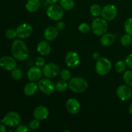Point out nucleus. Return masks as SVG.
Listing matches in <instances>:
<instances>
[{
	"instance_id": "obj_1",
	"label": "nucleus",
	"mask_w": 132,
	"mask_h": 132,
	"mask_svg": "<svg viewBox=\"0 0 132 132\" xmlns=\"http://www.w3.org/2000/svg\"><path fill=\"white\" fill-rule=\"evenodd\" d=\"M11 53L16 60L24 61L29 57L30 52L25 43L22 40L16 39L13 41L11 46Z\"/></svg>"
},
{
	"instance_id": "obj_2",
	"label": "nucleus",
	"mask_w": 132,
	"mask_h": 132,
	"mask_svg": "<svg viewBox=\"0 0 132 132\" xmlns=\"http://www.w3.org/2000/svg\"><path fill=\"white\" fill-rule=\"evenodd\" d=\"M88 84L87 81L82 77H75L70 79L68 82V87L73 92L79 93L84 92L88 88Z\"/></svg>"
},
{
	"instance_id": "obj_3",
	"label": "nucleus",
	"mask_w": 132,
	"mask_h": 132,
	"mask_svg": "<svg viewBox=\"0 0 132 132\" xmlns=\"http://www.w3.org/2000/svg\"><path fill=\"white\" fill-rule=\"evenodd\" d=\"M108 25L107 21L103 18H95L92 23L91 29L92 32L96 36H103L106 33Z\"/></svg>"
},
{
	"instance_id": "obj_4",
	"label": "nucleus",
	"mask_w": 132,
	"mask_h": 132,
	"mask_svg": "<svg viewBox=\"0 0 132 132\" xmlns=\"http://www.w3.org/2000/svg\"><path fill=\"white\" fill-rule=\"evenodd\" d=\"M21 118L18 112L11 111L6 113L1 119V122L9 127H15L20 124Z\"/></svg>"
},
{
	"instance_id": "obj_5",
	"label": "nucleus",
	"mask_w": 132,
	"mask_h": 132,
	"mask_svg": "<svg viewBox=\"0 0 132 132\" xmlns=\"http://www.w3.org/2000/svg\"><path fill=\"white\" fill-rule=\"evenodd\" d=\"M112 70V63L106 57H101L97 60L95 71L100 76L108 74Z\"/></svg>"
},
{
	"instance_id": "obj_6",
	"label": "nucleus",
	"mask_w": 132,
	"mask_h": 132,
	"mask_svg": "<svg viewBox=\"0 0 132 132\" xmlns=\"http://www.w3.org/2000/svg\"><path fill=\"white\" fill-rule=\"evenodd\" d=\"M46 14L52 20L59 21L63 18L64 15V11L61 6L52 4L48 7L46 10Z\"/></svg>"
},
{
	"instance_id": "obj_7",
	"label": "nucleus",
	"mask_w": 132,
	"mask_h": 132,
	"mask_svg": "<svg viewBox=\"0 0 132 132\" xmlns=\"http://www.w3.org/2000/svg\"><path fill=\"white\" fill-rule=\"evenodd\" d=\"M37 85L39 89L46 95H51L55 90V85L49 78H45L39 80Z\"/></svg>"
},
{
	"instance_id": "obj_8",
	"label": "nucleus",
	"mask_w": 132,
	"mask_h": 132,
	"mask_svg": "<svg viewBox=\"0 0 132 132\" xmlns=\"http://www.w3.org/2000/svg\"><path fill=\"white\" fill-rule=\"evenodd\" d=\"M43 73L49 79L55 78L60 73V69L57 64L53 63H47L43 67Z\"/></svg>"
},
{
	"instance_id": "obj_9",
	"label": "nucleus",
	"mask_w": 132,
	"mask_h": 132,
	"mask_svg": "<svg viewBox=\"0 0 132 132\" xmlns=\"http://www.w3.org/2000/svg\"><path fill=\"white\" fill-rule=\"evenodd\" d=\"M101 15L103 19L110 21H112L117 17V9L113 5H106L102 9Z\"/></svg>"
},
{
	"instance_id": "obj_10",
	"label": "nucleus",
	"mask_w": 132,
	"mask_h": 132,
	"mask_svg": "<svg viewBox=\"0 0 132 132\" xmlns=\"http://www.w3.org/2000/svg\"><path fill=\"white\" fill-rule=\"evenodd\" d=\"M16 59L14 57L5 55L0 58V67L6 71H12L17 67Z\"/></svg>"
},
{
	"instance_id": "obj_11",
	"label": "nucleus",
	"mask_w": 132,
	"mask_h": 132,
	"mask_svg": "<svg viewBox=\"0 0 132 132\" xmlns=\"http://www.w3.org/2000/svg\"><path fill=\"white\" fill-rule=\"evenodd\" d=\"M17 37L21 39H25L30 37L33 32L32 27L28 23H22L15 29Z\"/></svg>"
},
{
	"instance_id": "obj_12",
	"label": "nucleus",
	"mask_w": 132,
	"mask_h": 132,
	"mask_svg": "<svg viewBox=\"0 0 132 132\" xmlns=\"http://www.w3.org/2000/svg\"><path fill=\"white\" fill-rule=\"evenodd\" d=\"M116 94L119 99L122 101H126L132 97V92L128 85H121L117 87Z\"/></svg>"
},
{
	"instance_id": "obj_13",
	"label": "nucleus",
	"mask_w": 132,
	"mask_h": 132,
	"mask_svg": "<svg viewBox=\"0 0 132 132\" xmlns=\"http://www.w3.org/2000/svg\"><path fill=\"white\" fill-rule=\"evenodd\" d=\"M65 62L67 66L70 68L77 67L80 63V57L77 52L70 51L65 56Z\"/></svg>"
},
{
	"instance_id": "obj_14",
	"label": "nucleus",
	"mask_w": 132,
	"mask_h": 132,
	"mask_svg": "<svg viewBox=\"0 0 132 132\" xmlns=\"http://www.w3.org/2000/svg\"><path fill=\"white\" fill-rule=\"evenodd\" d=\"M66 108L67 111L71 114H77L81 109V105L77 99L70 98L68 99L66 103Z\"/></svg>"
},
{
	"instance_id": "obj_15",
	"label": "nucleus",
	"mask_w": 132,
	"mask_h": 132,
	"mask_svg": "<svg viewBox=\"0 0 132 132\" xmlns=\"http://www.w3.org/2000/svg\"><path fill=\"white\" fill-rule=\"evenodd\" d=\"M43 71L41 70L39 67H32L28 70L27 73V77L28 80L30 81H36L40 80L41 77H42Z\"/></svg>"
},
{
	"instance_id": "obj_16",
	"label": "nucleus",
	"mask_w": 132,
	"mask_h": 132,
	"mask_svg": "<svg viewBox=\"0 0 132 132\" xmlns=\"http://www.w3.org/2000/svg\"><path fill=\"white\" fill-rule=\"evenodd\" d=\"M33 115L35 119L42 121L47 118L49 115V111L46 106H38L34 110Z\"/></svg>"
},
{
	"instance_id": "obj_17",
	"label": "nucleus",
	"mask_w": 132,
	"mask_h": 132,
	"mask_svg": "<svg viewBox=\"0 0 132 132\" xmlns=\"http://www.w3.org/2000/svg\"><path fill=\"white\" fill-rule=\"evenodd\" d=\"M37 50L40 55L43 56L48 55L51 52V46L50 44L45 41H41L37 46Z\"/></svg>"
},
{
	"instance_id": "obj_18",
	"label": "nucleus",
	"mask_w": 132,
	"mask_h": 132,
	"mask_svg": "<svg viewBox=\"0 0 132 132\" xmlns=\"http://www.w3.org/2000/svg\"><path fill=\"white\" fill-rule=\"evenodd\" d=\"M115 41H116V37L114 35L110 33H105L101 36L100 43L102 46L108 47L113 45Z\"/></svg>"
},
{
	"instance_id": "obj_19",
	"label": "nucleus",
	"mask_w": 132,
	"mask_h": 132,
	"mask_svg": "<svg viewBox=\"0 0 132 132\" xmlns=\"http://www.w3.org/2000/svg\"><path fill=\"white\" fill-rule=\"evenodd\" d=\"M58 36V30L55 27H48L44 32V37L47 41H53Z\"/></svg>"
},
{
	"instance_id": "obj_20",
	"label": "nucleus",
	"mask_w": 132,
	"mask_h": 132,
	"mask_svg": "<svg viewBox=\"0 0 132 132\" xmlns=\"http://www.w3.org/2000/svg\"><path fill=\"white\" fill-rule=\"evenodd\" d=\"M38 85L36 82L30 81V82L27 83L24 87V94L27 96H32L34 95L38 89Z\"/></svg>"
},
{
	"instance_id": "obj_21",
	"label": "nucleus",
	"mask_w": 132,
	"mask_h": 132,
	"mask_svg": "<svg viewBox=\"0 0 132 132\" xmlns=\"http://www.w3.org/2000/svg\"><path fill=\"white\" fill-rule=\"evenodd\" d=\"M26 9L29 12H35L40 7L39 0H28L26 3Z\"/></svg>"
},
{
	"instance_id": "obj_22",
	"label": "nucleus",
	"mask_w": 132,
	"mask_h": 132,
	"mask_svg": "<svg viewBox=\"0 0 132 132\" xmlns=\"http://www.w3.org/2000/svg\"><path fill=\"white\" fill-rule=\"evenodd\" d=\"M59 4L63 10H67V11L72 10L75 6V3L73 0H59Z\"/></svg>"
},
{
	"instance_id": "obj_23",
	"label": "nucleus",
	"mask_w": 132,
	"mask_h": 132,
	"mask_svg": "<svg viewBox=\"0 0 132 132\" xmlns=\"http://www.w3.org/2000/svg\"><path fill=\"white\" fill-rule=\"evenodd\" d=\"M68 87V84L64 80H59L55 85V88L58 92H64L67 90Z\"/></svg>"
},
{
	"instance_id": "obj_24",
	"label": "nucleus",
	"mask_w": 132,
	"mask_h": 132,
	"mask_svg": "<svg viewBox=\"0 0 132 132\" xmlns=\"http://www.w3.org/2000/svg\"><path fill=\"white\" fill-rule=\"evenodd\" d=\"M90 11L93 16L97 17L99 15H101L102 8L98 4H94V5L90 6Z\"/></svg>"
},
{
	"instance_id": "obj_25",
	"label": "nucleus",
	"mask_w": 132,
	"mask_h": 132,
	"mask_svg": "<svg viewBox=\"0 0 132 132\" xmlns=\"http://www.w3.org/2000/svg\"><path fill=\"white\" fill-rule=\"evenodd\" d=\"M126 68V62L124 61H119L115 64V70L117 73H122L125 72Z\"/></svg>"
},
{
	"instance_id": "obj_26",
	"label": "nucleus",
	"mask_w": 132,
	"mask_h": 132,
	"mask_svg": "<svg viewBox=\"0 0 132 132\" xmlns=\"http://www.w3.org/2000/svg\"><path fill=\"white\" fill-rule=\"evenodd\" d=\"M123 80L126 85L132 87V70H126L125 72Z\"/></svg>"
},
{
	"instance_id": "obj_27",
	"label": "nucleus",
	"mask_w": 132,
	"mask_h": 132,
	"mask_svg": "<svg viewBox=\"0 0 132 132\" xmlns=\"http://www.w3.org/2000/svg\"><path fill=\"white\" fill-rule=\"evenodd\" d=\"M121 44L124 46H130L132 43V36L130 35L124 34L121 38Z\"/></svg>"
},
{
	"instance_id": "obj_28",
	"label": "nucleus",
	"mask_w": 132,
	"mask_h": 132,
	"mask_svg": "<svg viewBox=\"0 0 132 132\" xmlns=\"http://www.w3.org/2000/svg\"><path fill=\"white\" fill-rule=\"evenodd\" d=\"M124 29L126 34L132 36V18H129L125 21L124 24Z\"/></svg>"
},
{
	"instance_id": "obj_29",
	"label": "nucleus",
	"mask_w": 132,
	"mask_h": 132,
	"mask_svg": "<svg viewBox=\"0 0 132 132\" xmlns=\"http://www.w3.org/2000/svg\"><path fill=\"white\" fill-rule=\"evenodd\" d=\"M11 76L14 80L19 81V80L21 79L22 77H23V73H22V71L20 69L15 68V69L11 71Z\"/></svg>"
},
{
	"instance_id": "obj_30",
	"label": "nucleus",
	"mask_w": 132,
	"mask_h": 132,
	"mask_svg": "<svg viewBox=\"0 0 132 132\" xmlns=\"http://www.w3.org/2000/svg\"><path fill=\"white\" fill-rule=\"evenodd\" d=\"M60 77L61 78V79L66 81H68L70 80L71 77H72V74H71V72H70L69 70L63 69L60 72Z\"/></svg>"
},
{
	"instance_id": "obj_31",
	"label": "nucleus",
	"mask_w": 132,
	"mask_h": 132,
	"mask_svg": "<svg viewBox=\"0 0 132 132\" xmlns=\"http://www.w3.org/2000/svg\"><path fill=\"white\" fill-rule=\"evenodd\" d=\"M5 36L9 39H13L15 37H17L16 30L13 28H9L5 32Z\"/></svg>"
},
{
	"instance_id": "obj_32",
	"label": "nucleus",
	"mask_w": 132,
	"mask_h": 132,
	"mask_svg": "<svg viewBox=\"0 0 132 132\" xmlns=\"http://www.w3.org/2000/svg\"><path fill=\"white\" fill-rule=\"evenodd\" d=\"M78 29L81 33L86 34L88 33V32L91 30V27H90V25H89L88 24H87V23H82L79 25Z\"/></svg>"
},
{
	"instance_id": "obj_33",
	"label": "nucleus",
	"mask_w": 132,
	"mask_h": 132,
	"mask_svg": "<svg viewBox=\"0 0 132 132\" xmlns=\"http://www.w3.org/2000/svg\"><path fill=\"white\" fill-rule=\"evenodd\" d=\"M29 126H30V128L32 130H37L40 126V121L38 119H36L32 120V121H30V122Z\"/></svg>"
},
{
	"instance_id": "obj_34",
	"label": "nucleus",
	"mask_w": 132,
	"mask_h": 132,
	"mask_svg": "<svg viewBox=\"0 0 132 132\" xmlns=\"http://www.w3.org/2000/svg\"><path fill=\"white\" fill-rule=\"evenodd\" d=\"M35 63H36V65L37 67L41 68V67H43L45 65V61L43 57L39 56L37 57L35 59Z\"/></svg>"
},
{
	"instance_id": "obj_35",
	"label": "nucleus",
	"mask_w": 132,
	"mask_h": 132,
	"mask_svg": "<svg viewBox=\"0 0 132 132\" xmlns=\"http://www.w3.org/2000/svg\"><path fill=\"white\" fill-rule=\"evenodd\" d=\"M125 62H126V66H128L130 69L132 70V54H129L126 57V59H125Z\"/></svg>"
},
{
	"instance_id": "obj_36",
	"label": "nucleus",
	"mask_w": 132,
	"mask_h": 132,
	"mask_svg": "<svg viewBox=\"0 0 132 132\" xmlns=\"http://www.w3.org/2000/svg\"><path fill=\"white\" fill-rule=\"evenodd\" d=\"M28 129L27 127V126L24 125H19L17 126L16 128V131L18 132H26L28 131Z\"/></svg>"
},
{
	"instance_id": "obj_37",
	"label": "nucleus",
	"mask_w": 132,
	"mask_h": 132,
	"mask_svg": "<svg viewBox=\"0 0 132 132\" xmlns=\"http://www.w3.org/2000/svg\"><path fill=\"white\" fill-rule=\"evenodd\" d=\"M66 24L63 21H59L56 24V28L58 30H63L65 28Z\"/></svg>"
},
{
	"instance_id": "obj_38",
	"label": "nucleus",
	"mask_w": 132,
	"mask_h": 132,
	"mask_svg": "<svg viewBox=\"0 0 132 132\" xmlns=\"http://www.w3.org/2000/svg\"><path fill=\"white\" fill-rule=\"evenodd\" d=\"M46 3H48V4L50 5H52V4H55L57 2L59 1V0H45Z\"/></svg>"
},
{
	"instance_id": "obj_39",
	"label": "nucleus",
	"mask_w": 132,
	"mask_h": 132,
	"mask_svg": "<svg viewBox=\"0 0 132 132\" xmlns=\"http://www.w3.org/2000/svg\"><path fill=\"white\" fill-rule=\"evenodd\" d=\"M6 131V127H5V125H1L0 124V132H5Z\"/></svg>"
},
{
	"instance_id": "obj_40",
	"label": "nucleus",
	"mask_w": 132,
	"mask_h": 132,
	"mask_svg": "<svg viewBox=\"0 0 132 132\" xmlns=\"http://www.w3.org/2000/svg\"><path fill=\"white\" fill-rule=\"evenodd\" d=\"M93 58L95 60H97L99 59V52H95L94 53V55H93Z\"/></svg>"
},
{
	"instance_id": "obj_41",
	"label": "nucleus",
	"mask_w": 132,
	"mask_h": 132,
	"mask_svg": "<svg viewBox=\"0 0 132 132\" xmlns=\"http://www.w3.org/2000/svg\"><path fill=\"white\" fill-rule=\"evenodd\" d=\"M129 112H130V114L132 116V103L130 104V106H129Z\"/></svg>"
}]
</instances>
